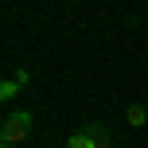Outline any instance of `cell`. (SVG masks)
I'll use <instances>...</instances> for the list:
<instances>
[{"instance_id": "obj_1", "label": "cell", "mask_w": 148, "mask_h": 148, "mask_svg": "<svg viewBox=\"0 0 148 148\" xmlns=\"http://www.w3.org/2000/svg\"><path fill=\"white\" fill-rule=\"evenodd\" d=\"M27 133H31V113H8L4 129H0V140L4 144H20V140H27Z\"/></svg>"}, {"instance_id": "obj_2", "label": "cell", "mask_w": 148, "mask_h": 148, "mask_svg": "<svg viewBox=\"0 0 148 148\" xmlns=\"http://www.w3.org/2000/svg\"><path fill=\"white\" fill-rule=\"evenodd\" d=\"M66 148H101V144H97V140H94V136H90V133H86V129H82V133H74V136H70V140H66Z\"/></svg>"}, {"instance_id": "obj_3", "label": "cell", "mask_w": 148, "mask_h": 148, "mask_svg": "<svg viewBox=\"0 0 148 148\" xmlns=\"http://www.w3.org/2000/svg\"><path fill=\"white\" fill-rule=\"evenodd\" d=\"M125 117H129V125H136V129H140L144 121H148V109H144V105H129V113H125Z\"/></svg>"}, {"instance_id": "obj_4", "label": "cell", "mask_w": 148, "mask_h": 148, "mask_svg": "<svg viewBox=\"0 0 148 148\" xmlns=\"http://www.w3.org/2000/svg\"><path fill=\"white\" fill-rule=\"evenodd\" d=\"M86 133L94 136V140L101 144V148H109V133H105V125H97V121H94V125H86Z\"/></svg>"}, {"instance_id": "obj_5", "label": "cell", "mask_w": 148, "mask_h": 148, "mask_svg": "<svg viewBox=\"0 0 148 148\" xmlns=\"http://www.w3.org/2000/svg\"><path fill=\"white\" fill-rule=\"evenodd\" d=\"M20 86H23L20 78H8L4 86H0V97H4V101H8V97H16V94H20Z\"/></svg>"}]
</instances>
